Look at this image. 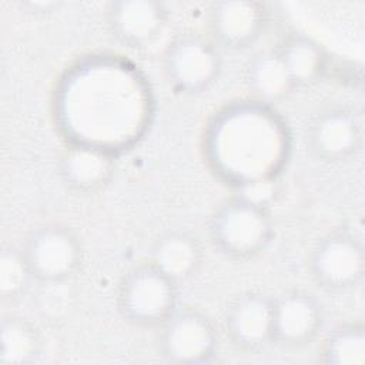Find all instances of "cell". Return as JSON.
I'll list each match as a JSON object with an SVG mask.
<instances>
[{"label":"cell","instance_id":"1","mask_svg":"<svg viewBox=\"0 0 365 365\" xmlns=\"http://www.w3.org/2000/svg\"><path fill=\"white\" fill-rule=\"evenodd\" d=\"M289 134L271 106L251 100L218 113L207 134L208 160L232 188L254 180L277 178Z\"/></svg>","mask_w":365,"mask_h":365},{"label":"cell","instance_id":"2","mask_svg":"<svg viewBox=\"0 0 365 365\" xmlns=\"http://www.w3.org/2000/svg\"><path fill=\"white\" fill-rule=\"evenodd\" d=\"M207 234L218 254L242 262L257 258L271 245L275 222L271 208L231 194L210 214Z\"/></svg>","mask_w":365,"mask_h":365},{"label":"cell","instance_id":"3","mask_svg":"<svg viewBox=\"0 0 365 365\" xmlns=\"http://www.w3.org/2000/svg\"><path fill=\"white\" fill-rule=\"evenodd\" d=\"M178 294L180 285L147 259L123 274L115 307L128 325L158 329L178 309Z\"/></svg>","mask_w":365,"mask_h":365},{"label":"cell","instance_id":"4","mask_svg":"<svg viewBox=\"0 0 365 365\" xmlns=\"http://www.w3.org/2000/svg\"><path fill=\"white\" fill-rule=\"evenodd\" d=\"M23 254L36 282L63 284L77 275L84 262V247L78 234L63 222H44L33 228Z\"/></svg>","mask_w":365,"mask_h":365},{"label":"cell","instance_id":"5","mask_svg":"<svg viewBox=\"0 0 365 365\" xmlns=\"http://www.w3.org/2000/svg\"><path fill=\"white\" fill-rule=\"evenodd\" d=\"M222 50L197 33L175 37L163 53V73L168 86L182 96L208 91L222 73Z\"/></svg>","mask_w":365,"mask_h":365},{"label":"cell","instance_id":"6","mask_svg":"<svg viewBox=\"0 0 365 365\" xmlns=\"http://www.w3.org/2000/svg\"><path fill=\"white\" fill-rule=\"evenodd\" d=\"M307 269L312 282L325 292L356 288L365 274L362 240L346 231H332L318 238L309 250Z\"/></svg>","mask_w":365,"mask_h":365},{"label":"cell","instance_id":"7","mask_svg":"<svg viewBox=\"0 0 365 365\" xmlns=\"http://www.w3.org/2000/svg\"><path fill=\"white\" fill-rule=\"evenodd\" d=\"M218 329L208 314L198 308H180L158 328L160 356L177 365H204L215 359Z\"/></svg>","mask_w":365,"mask_h":365},{"label":"cell","instance_id":"8","mask_svg":"<svg viewBox=\"0 0 365 365\" xmlns=\"http://www.w3.org/2000/svg\"><path fill=\"white\" fill-rule=\"evenodd\" d=\"M308 151L325 164H341L355 157L364 141L361 113L348 106H331L312 117L305 133Z\"/></svg>","mask_w":365,"mask_h":365},{"label":"cell","instance_id":"9","mask_svg":"<svg viewBox=\"0 0 365 365\" xmlns=\"http://www.w3.org/2000/svg\"><path fill=\"white\" fill-rule=\"evenodd\" d=\"M207 20L210 38L221 50L244 51L264 37L271 11L258 0H221L210 4Z\"/></svg>","mask_w":365,"mask_h":365},{"label":"cell","instance_id":"10","mask_svg":"<svg viewBox=\"0 0 365 365\" xmlns=\"http://www.w3.org/2000/svg\"><path fill=\"white\" fill-rule=\"evenodd\" d=\"M274 297L247 291L235 297L224 314V332L228 342L241 352L254 354L274 345Z\"/></svg>","mask_w":365,"mask_h":365},{"label":"cell","instance_id":"11","mask_svg":"<svg viewBox=\"0 0 365 365\" xmlns=\"http://www.w3.org/2000/svg\"><path fill=\"white\" fill-rule=\"evenodd\" d=\"M324 321L322 304L305 289H289L274 297V345L287 349L308 346L319 336Z\"/></svg>","mask_w":365,"mask_h":365},{"label":"cell","instance_id":"12","mask_svg":"<svg viewBox=\"0 0 365 365\" xmlns=\"http://www.w3.org/2000/svg\"><path fill=\"white\" fill-rule=\"evenodd\" d=\"M170 10L158 0H113L106 6V21L113 38L138 50L153 44L165 30Z\"/></svg>","mask_w":365,"mask_h":365},{"label":"cell","instance_id":"13","mask_svg":"<svg viewBox=\"0 0 365 365\" xmlns=\"http://www.w3.org/2000/svg\"><path fill=\"white\" fill-rule=\"evenodd\" d=\"M115 170L114 154L94 143L71 141L58 157V175L64 185L77 194L104 190L113 181Z\"/></svg>","mask_w":365,"mask_h":365},{"label":"cell","instance_id":"14","mask_svg":"<svg viewBox=\"0 0 365 365\" xmlns=\"http://www.w3.org/2000/svg\"><path fill=\"white\" fill-rule=\"evenodd\" d=\"M148 261L181 285L200 272L204 262L202 244L187 230H170L154 240Z\"/></svg>","mask_w":365,"mask_h":365},{"label":"cell","instance_id":"15","mask_svg":"<svg viewBox=\"0 0 365 365\" xmlns=\"http://www.w3.org/2000/svg\"><path fill=\"white\" fill-rule=\"evenodd\" d=\"M275 48L297 90L321 83L331 70V57L327 48L305 33H288Z\"/></svg>","mask_w":365,"mask_h":365},{"label":"cell","instance_id":"16","mask_svg":"<svg viewBox=\"0 0 365 365\" xmlns=\"http://www.w3.org/2000/svg\"><path fill=\"white\" fill-rule=\"evenodd\" d=\"M244 78L252 100L268 106L287 100L298 91L275 47L251 57Z\"/></svg>","mask_w":365,"mask_h":365},{"label":"cell","instance_id":"17","mask_svg":"<svg viewBox=\"0 0 365 365\" xmlns=\"http://www.w3.org/2000/svg\"><path fill=\"white\" fill-rule=\"evenodd\" d=\"M44 341L40 329L29 318L6 314L0 321V364L29 365L43 354Z\"/></svg>","mask_w":365,"mask_h":365},{"label":"cell","instance_id":"18","mask_svg":"<svg viewBox=\"0 0 365 365\" xmlns=\"http://www.w3.org/2000/svg\"><path fill=\"white\" fill-rule=\"evenodd\" d=\"M318 362L325 365L365 364V324L345 321L329 329L321 339Z\"/></svg>","mask_w":365,"mask_h":365},{"label":"cell","instance_id":"19","mask_svg":"<svg viewBox=\"0 0 365 365\" xmlns=\"http://www.w3.org/2000/svg\"><path fill=\"white\" fill-rule=\"evenodd\" d=\"M36 282L21 247L7 245L0 251V298L3 302H16L27 294Z\"/></svg>","mask_w":365,"mask_h":365},{"label":"cell","instance_id":"20","mask_svg":"<svg viewBox=\"0 0 365 365\" xmlns=\"http://www.w3.org/2000/svg\"><path fill=\"white\" fill-rule=\"evenodd\" d=\"M21 6H23V9H26L27 11H30L33 14L44 16V14H51V13L60 10L63 3L61 1H51V0H47V1H24V3H21Z\"/></svg>","mask_w":365,"mask_h":365}]
</instances>
